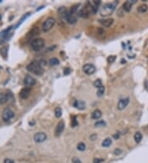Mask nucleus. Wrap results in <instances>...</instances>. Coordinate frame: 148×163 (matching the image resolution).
<instances>
[{
  "label": "nucleus",
  "instance_id": "f257e3e1",
  "mask_svg": "<svg viewBox=\"0 0 148 163\" xmlns=\"http://www.w3.org/2000/svg\"><path fill=\"white\" fill-rule=\"evenodd\" d=\"M117 3L118 2L105 3L104 5H102L101 7L100 8V14L102 17H108V16L111 15L113 12H114V10H115V8H116Z\"/></svg>",
  "mask_w": 148,
  "mask_h": 163
},
{
  "label": "nucleus",
  "instance_id": "f03ea898",
  "mask_svg": "<svg viewBox=\"0 0 148 163\" xmlns=\"http://www.w3.org/2000/svg\"><path fill=\"white\" fill-rule=\"evenodd\" d=\"M26 69L28 72L34 73L36 75H41L44 72L43 67L41 66V64L38 61H33L30 63L26 67Z\"/></svg>",
  "mask_w": 148,
  "mask_h": 163
},
{
  "label": "nucleus",
  "instance_id": "7ed1b4c3",
  "mask_svg": "<svg viewBox=\"0 0 148 163\" xmlns=\"http://www.w3.org/2000/svg\"><path fill=\"white\" fill-rule=\"evenodd\" d=\"M44 46V41L42 38H36L32 40L31 43V47L34 51H40Z\"/></svg>",
  "mask_w": 148,
  "mask_h": 163
},
{
  "label": "nucleus",
  "instance_id": "20e7f679",
  "mask_svg": "<svg viewBox=\"0 0 148 163\" xmlns=\"http://www.w3.org/2000/svg\"><path fill=\"white\" fill-rule=\"evenodd\" d=\"M55 19L53 18V17H49L42 24V30L44 32H48L49 30H50L54 26L55 24Z\"/></svg>",
  "mask_w": 148,
  "mask_h": 163
},
{
  "label": "nucleus",
  "instance_id": "39448f33",
  "mask_svg": "<svg viewBox=\"0 0 148 163\" xmlns=\"http://www.w3.org/2000/svg\"><path fill=\"white\" fill-rule=\"evenodd\" d=\"M15 116V114L10 108L4 109L3 112V120L4 122H9V121L12 120Z\"/></svg>",
  "mask_w": 148,
  "mask_h": 163
},
{
  "label": "nucleus",
  "instance_id": "423d86ee",
  "mask_svg": "<svg viewBox=\"0 0 148 163\" xmlns=\"http://www.w3.org/2000/svg\"><path fill=\"white\" fill-rule=\"evenodd\" d=\"M82 70H83V72H85L86 75H92L93 73L96 72V67L94 66L93 64H86L85 65H83Z\"/></svg>",
  "mask_w": 148,
  "mask_h": 163
},
{
  "label": "nucleus",
  "instance_id": "0eeeda50",
  "mask_svg": "<svg viewBox=\"0 0 148 163\" xmlns=\"http://www.w3.org/2000/svg\"><path fill=\"white\" fill-rule=\"evenodd\" d=\"M33 139L37 143H40L44 142L47 139V135L44 133H43V132H39V133H35Z\"/></svg>",
  "mask_w": 148,
  "mask_h": 163
},
{
  "label": "nucleus",
  "instance_id": "6e6552de",
  "mask_svg": "<svg viewBox=\"0 0 148 163\" xmlns=\"http://www.w3.org/2000/svg\"><path fill=\"white\" fill-rule=\"evenodd\" d=\"M129 97H126V98H123V99L119 100V101L118 103L117 106L118 110H124V109L128 106V105L129 104Z\"/></svg>",
  "mask_w": 148,
  "mask_h": 163
},
{
  "label": "nucleus",
  "instance_id": "1a4fd4ad",
  "mask_svg": "<svg viewBox=\"0 0 148 163\" xmlns=\"http://www.w3.org/2000/svg\"><path fill=\"white\" fill-rule=\"evenodd\" d=\"M12 96V95L10 92H1L0 93V104L1 105L6 104L7 101H10Z\"/></svg>",
  "mask_w": 148,
  "mask_h": 163
},
{
  "label": "nucleus",
  "instance_id": "9d476101",
  "mask_svg": "<svg viewBox=\"0 0 148 163\" xmlns=\"http://www.w3.org/2000/svg\"><path fill=\"white\" fill-rule=\"evenodd\" d=\"M30 95H31V89L29 87H24L19 92V97H21L22 99H23V100L27 99L28 97H30Z\"/></svg>",
  "mask_w": 148,
  "mask_h": 163
},
{
  "label": "nucleus",
  "instance_id": "9b49d317",
  "mask_svg": "<svg viewBox=\"0 0 148 163\" xmlns=\"http://www.w3.org/2000/svg\"><path fill=\"white\" fill-rule=\"evenodd\" d=\"M59 17L61 18V19L67 21L68 20V16H69V11H68V9L65 7H62L59 9Z\"/></svg>",
  "mask_w": 148,
  "mask_h": 163
},
{
  "label": "nucleus",
  "instance_id": "f8f14e48",
  "mask_svg": "<svg viewBox=\"0 0 148 163\" xmlns=\"http://www.w3.org/2000/svg\"><path fill=\"white\" fill-rule=\"evenodd\" d=\"M64 127H65V124H64V122L63 120L59 121V124H57V127H56V129H55V136L56 137H59V136H60L62 134V133L63 132V130H64Z\"/></svg>",
  "mask_w": 148,
  "mask_h": 163
},
{
  "label": "nucleus",
  "instance_id": "ddd939ff",
  "mask_svg": "<svg viewBox=\"0 0 148 163\" xmlns=\"http://www.w3.org/2000/svg\"><path fill=\"white\" fill-rule=\"evenodd\" d=\"M36 81L33 77H31L30 75H26V78H24V84L26 87H33L34 85H36Z\"/></svg>",
  "mask_w": 148,
  "mask_h": 163
},
{
  "label": "nucleus",
  "instance_id": "4468645a",
  "mask_svg": "<svg viewBox=\"0 0 148 163\" xmlns=\"http://www.w3.org/2000/svg\"><path fill=\"white\" fill-rule=\"evenodd\" d=\"M100 24H101L105 27H110L114 23V19L113 18H107V19H100L99 20Z\"/></svg>",
  "mask_w": 148,
  "mask_h": 163
},
{
  "label": "nucleus",
  "instance_id": "2eb2a0df",
  "mask_svg": "<svg viewBox=\"0 0 148 163\" xmlns=\"http://www.w3.org/2000/svg\"><path fill=\"white\" fill-rule=\"evenodd\" d=\"M73 106L75 108L78 109L80 110H82L86 108V103L83 101H80V100H76L73 102Z\"/></svg>",
  "mask_w": 148,
  "mask_h": 163
},
{
  "label": "nucleus",
  "instance_id": "dca6fc26",
  "mask_svg": "<svg viewBox=\"0 0 148 163\" xmlns=\"http://www.w3.org/2000/svg\"><path fill=\"white\" fill-rule=\"evenodd\" d=\"M89 15H90V11H89L88 7L86 6L84 8L81 9L79 12H78V16L82 18H87L89 17Z\"/></svg>",
  "mask_w": 148,
  "mask_h": 163
},
{
  "label": "nucleus",
  "instance_id": "f3484780",
  "mask_svg": "<svg viewBox=\"0 0 148 163\" xmlns=\"http://www.w3.org/2000/svg\"><path fill=\"white\" fill-rule=\"evenodd\" d=\"M101 116H102V112H101L100 110H94L93 113L91 114V118H92L93 120H100V119L101 118Z\"/></svg>",
  "mask_w": 148,
  "mask_h": 163
},
{
  "label": "nucleus",
  "instance_id": "a211bd4d",
  "mask_svg": "<svg viewBox=\"0 0 148 163\" xmlns=\"http://www.w3.org/2000/svg\"><path fill=\"white\" fill-rule=\"evenodd\" d=\"M132 7H133L132 3H131L130 1H127V2H125L123 4L122 8H123V10H124L125 12H128L132 10Z\"/></svg>",
  "mask_w": 148,
  "mask_h": 163
},
{
  "label": "nucleus",
  "instance_id": "6ab92c4d",
  "mask_svg": "<svg viewBox=\"0 0 148 163\" xmlns=\"http://www.w3.org/2000/svg\"><path fill=\"white\" fill-rule=\"evenodd\" d=\"M77 18L76 14H70V13H69V16H68V20H67V22H68V23H70V24H75V23L77 22Z\"/></svg>",
  "mask_w": 148,
  "mask_h": 163
},
{
  "label": "nucleus",
  "instance_id": "aec40b11",
  "mask_svg": "<svg viewBox=\"0 0 148 163\" xmlns=\"http://www.w3.org/2000/svg\"><path fill=\"white\" fill-rule=\"evenodd\" d=\"M148 10V6L147 4H145V3H142L141 4L140 6H138L137 7V11L138 12H140V13H145V12H147Z\"/></svg>",
  "mask_w": 148,
  "mask_h": 163
},
{
  "label": "nucleus",
  "instance_id": "412c9836",
  "mask_svg": "<svg viewBox=\"0 0 148 163\" xmlns=\"http://www.w3.org/2000/svg\"><path fill=\"white\" fill-rule=\"evenodd\" d=\"M142 139V134L141 132H137V133L134 134V140L137 143H139Z\"/></svg>",
  "mask_w": 148,
  "mask_h": 163
},
{
  "label": "nucleus",
  "instance_id": "4be33fe9",
  "mask_svg": "<svg viewBox=\"0 0 148 163\" xmlns=\"http://www.w3.org/2000/svg\"><path fill=\"white\" fill-rule=\"evenodd\" d=\"M111 144H112V139H110V138H106V139L102 142V146H103L104 147H110Z\"/></svg>",
  "mask_w": 148,
  "mask_h": 163
},
{
  "label": "nucleus",
  "instance_id": "5701e85b",
  "mask_svg": "<svg viewBox=\"0 0 148 163\" xmlns=\"http://www.w3.org/2000/svg\"><path fill=\"white\" fill-rule=\"evenodd\" d=\"M105 87L104 86H101V87H100L99 88H97V96L98 97H102V96H104V94H105Z\"/></svg>",
  "mask_w": 148,
  "mask_h": 163
},
{
  "label": "nucleus",
  "instance_id": "b1692460",
  "mask_svg": "<svg viewBox=\"0 0 148 163\" xmlns=\"http://www.w3.org/2000/svg\"><path fill=\"white\" fill-rule=\"evenodd\" d=\"M54 115H55L56 118H60L63 115V111L60 107H56L54 110Z\"/></svg>",
  "mask_w": 148,
  "mask_h": 163
},
{
  "label": "nucleus",
  "instance_id": "393cba45",
  "mask_svg": "<svg viewBox=\"0 0 148 163\" xmlns=\"http://www.w3.org/2000/svg\"><path fill=\"white\" fill-rule=\"evenodd\" d=\"M0 53L1 55L3 56V58L6 59L7 56V47H3V48L0 49Z\"/></svg>",
  "mask_w": 148,
  "mask_h": 163
},
{
  "label": "nucleus",
  "instance_id": "a878e982",
  "mask_svg": "<svg viewBox=\"0 0 148 163\" xmlns=\"http://www.w3.org/2000/svg\"><path fill=\"white\" fill-rule=\"evenodd\" d=\"M58 64H59V61L58 59L53 58V59L49 60V65L50 66H55V65H58Z\"/></svg>",
  "mask_w": 148,
  "mask_h": 163
},
{
  "label": "nucleus",
  "instance_id": "bb28decb",
  "mask_svg": "<svg viewBox=\"0 0 148 163\" xmlns=\"http://www.w3.org/2000/svg\"><path fill=\"white\" fill-rule=\"evenodd\" d=\"M77 150H79L81 152H83L86 150V144L84 143H82V142H81L79 143L77 146Z\"/></svg>",
  "mask_w": 148,
  "mask_h": 163
},
{
  "label": "nucleus",
  "instance_id": "cd10ccee",
  "mask_svg": "<svg viewBox=\"0 0 148 163\" xmlns=\"http://www.w3.org/2000/svg\"><path fill=\"white\" fill-rule=\"evenodd\" d=\"M95 126L96 127H105L106 126V123L104 120H98L97 122L95 123Z\"/></svg>",
  "mask_w": 148,
  "mask_h": 163
},
{
  "label": "nucleus",
  "instance_id": "c85d7f7f",
  "mask_svg": "<svg viewBox=\"0 0 148 163\" xmlns=\"http://www.w3.org/2000/svg\"><path fill=\"white\" fill-rule=\"evenodd\" d=\"M93 85H94V87H96V88H99L100 87L103 86V84H102V82H101V80H100V79H96V80L94 82Z\"/></svg>",
  "mask_w": 148,
  "mask_h": 163
},
{
  "label": "nucleus",
  "instance_id": "c756f323",
  "mask_svg": "<svg viewBox=\"0 0 148 163\" xmlns=\"http://www.w3.org/2000/svg\"><path fill=\"white\" fill-rule=\"evenodd\" d=\"M77 125H78V122L76 120V117H74L73 120V122H72V127L75 128V127L77 126Z\"/></svg>",
  "mask_w": 148,
  "mask_h": 163
},
{
  "label": "nucleus",
  "instance_id": "7c9ffc66",
  "mask_svg": "<svg viewBox=\"0 0 148 163\" xmlns=\"http://www.w3.org/2000/svg\"><path fill=\"white\" fill-rule=\"evenodd\" d=\"M122 152H123V151H122L121 149L117 148V149H115V150L114 151V155H117V156H118V155H120Z\"/></svg>",
  "mask_w": 148,
  "mask_h": 163
},
{
  "label": "nucleus",
  "instance_id": "2f4dec72",
  "mask_svg": "<svg viewBox=\"0 0 148 163\" xmlns=\"http://www.w3.org/2000/svg\"><path fill=\"white\" fill-rule=\"evenodd\" d=\"M104 161H105V160L102 159V158H95L93 163H100V162H103Z\"/></svg>",
  "mask_w": 148,
  "mask_h": 163
},
{
  "label": "nucleus",
  "instance_id": "473e14b6",
  "mask_svg": "<svg viewBox=\"0 0 148 163\" xmlns=\"http://www.w3.org/2000/svg\"><path fill=\"white\" fill-rule=\"evenodd\" d=\"M115 60H116V56H110L108 58V62L109 63H113V62H114Z\"/></svg>",
  "mask_w": 148,
  "mask_h": 163
},
{
  "label": "nucleus",
  "instance_id": "72a5a7b5",
  "mask_svg": "<svg viewBox=\"0 0 148 163\" xmlns=\"http://www.w3.org/2000/svg\"><path fill=\"white\" fill-rule=\"evenodd\" d=\"M72 162L73 163H81V162L79 158H77V157H73V158L72 159Z\"/></svg>",
  "mask_w": 148,
  "mask_h": 163
},
{
  "label": "nucleus",
  "instance_id": "f704fd0d",
  "mask_svg": "<svg viewBox=\"0 0 148 163\" xmlns=\"http://www.w3.org/2000/svg\"><path fill=\"white\" fill-rule=\"evenodd\" d=\"M70 72H71V69H70L69 68H64V70H63V74H65V75H68Z\"/></svg>",
  "mask_w": 148,
  "mask_h": 163
},
{
  "label": "nucleus",
  "instance_id": "c9c22d12",
  "mask_svg": "<svg viewBox=\"0 0 148 163\" xmlns=\"http://www.w3.org/2000/svg\"><path fill=\"white\" fill-rule=\"evenodd\" d=\"M3 163H14V161L12 159H9V158H7L4 160V162Z\"/></svg>",
  "mask_w": 148,
  "mask_h": 163
},
{
  "label": "nucleus",
  "instance_id": "e433bc0d",
  "mask_svg": "<svg viewBox=\"0 0 148 163\" xmlns=\"http://www.w3.org/2000/svg\"><path fill=\"white\" fill-rule=\"evenodd\" d=\"M144 87H145L146 90L148 91V80H146V81L144 82Z\"/></svg>",
  "mask_w": 148,
  "mask_h": 163
},
{
  "label": "nucleus",
  "instance_id": "4c0bfd02",
  "mask_svg": "<svg viewBox=\"0 0 148 163\" xmlns=\"http://www.w3.org/2000/svg\"><path fill=\"white\" fill-rule=\"evenodd\" d=\"M96 135H91V136H90V139H91V141L96 140Z\"/></svg>",
  "mask_w": 148,
  "mask_h": 163
},
{
  "label": "nucleus",
  "instance_id": "58836bf2",
  "mask_svg": "<svg viewBox=\"0 0 148 163\" xmlns=\"http://www.w3.org/2000/svg\"><path fill=\"white\" fill-rule=\"evenodd\" d=\"M114 138H115V139H118V138H119V135H118H118H114Z\"/></svg>",
  "mask_w": 148,
  "mask_h": 163
},
{
  "label": "nucleus",
  "instance_id": "ea45409f",
  "mask_svg": "<svg viewBox=\"0 0 148 163\" xmlns=\"http://www.w3.org/2000/svg\"><path fill=\"white\" fill-rule=\"evenodd\" d=\"M1 19H2V17H1V15H0V21H1Z\"/></svg>",
  "mask_w": 148,
  "mask_h": 163
}]
</instances>
